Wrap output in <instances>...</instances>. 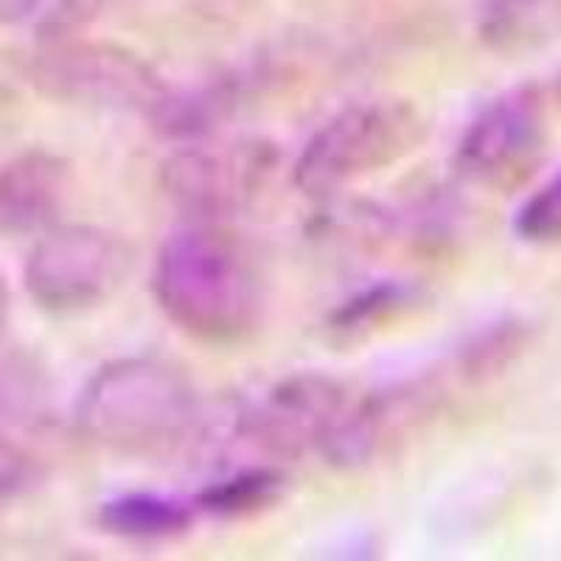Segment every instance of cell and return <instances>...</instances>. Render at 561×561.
<instances>
[{
	"label": "cell",
	"mask_w": 561,
	"mask_h": 561,
	"mask_svg": "<svg viewBox=\"0 0 561 561\" xmlns=\"http://www.w3.org/2000/svg\"><path fill=\"white\" fill-rule=\"evenodd\" d=\"M514 230L525 242L556 244L561 242V174L530 194L517 210Z\"/></svg>",
	"instance_id": "9a60e30c"
},
{
	"label": "cell",
	"mask_w": 561,
	"mask_h": 561,
	"mask_svg": "<svg viewBox=\"0 0 561 561\" xmlns=\"http://www.w3.org/2000/svg\"><path fill=\"white\" fill-rule=\"evenodd\" d=\"M70 183L73 169L51 149L0 152V237H28L57 225Z\"/></svg>",
	"instance_id": "9c48e42d"
},
{
	"label": "cell",
	"mask_w": 561,
	"mask_h": 561,
	"mask_svg": "<svg viewBox=\"0 0 561 561\" xmlns=\"http://www.w3.org/2000/svg\"><path fill=\"white\" fill-rule=\"evenodd\" d=\"M37 474L39 469L32 453L9 438L7 430H0V508L23 497L37 483Z\"/></svg>",
	"instance_id": "2e32d148"
},
{
	"label": "cell",
	"mask_w": 561,
	"mask_h": 561,
	"mask_svg": "<svg viewBox=\"0 0 561 561\" xmlns=\"http://www.w3.org/2000/svg\"><path fill=\"white\" fill-rule=\"evenodd\" d=\"M354 396L334 377L304 370L270 385L239 413L237 435L273 460L304 458L332 447Z\"/></svg>",
	"instance_id": "8992f818"
},
{
	"label": "cell",
	"mask_w": 561,
	"mask_h": 561,
	"mask_svg": "<svg viewBox=\"0 0 561 561\" xmlns=\"http://www.w3.org/2000/svg\"><path fill=\"white\" fill-rule=\"evenodd\" d=\"M478 34L500 57H528L561 39V0H485Z\"/></svg>",
	"instance_id": "30bf717a"
},
{
	"label": "cell",
	"mask_w": 561,
	"mask_h": 561,
	"mask_svg": "<svg viewBox=\"0 0 561 561\" xmlns=\"http://www.w3.org/2000/svg\"><path fill=\"white\" fill-rule=\"evenodd\" d=\"M413 304V293L402 284H385V287L368 289L359 298L348 300L345 307L334 314V329L343 332L345 337H354L359 332H368L370 325L382 323L390 314H396L402 307Z\"/></svg>",
	"instance_id": "5bb4252c"
},
{
	"label": "cell",
	"mask_w": 561,
	"mask_h": 561,
	"mask_svg": "<svg viewBox=\"0 0 561 561\" xmlns=\"http://www.w3.org/2000/svg\"><path fill=\"white\" fill-rule=\"evenodd\" d=\"M278 169V152L262 138L183 140L160 163V192L188 222H219L253 208Z\"/></svg>",
	"instance_id": "277c9868"
},
{
	"label": "cell",
	"mask_w": 561,
	"mask_h": 561,
	"mask_svg": "<svg viewBox=\"0 0 561 561\" xmlns=\"http://www.w3.org/2000/svg\"><path fill=\"white\" fill-rule=\"evenodd\" d=\"M427 140V118L408 99H365L334 113L304 144L293 183L312 199H332L408 160Z\"/></svg>",
	"instance_id": "3957f363"
},
{
	"label": "cell",
	"mask_w": 561,
	"mask_h": 561,
	"mask_svg": "<svg viewBox=\"0 0 561 561\" xmlns=\"http://www.w3.org/2000/svg\"><path fill=\"white\" fill-rule=\"evenodd\" d=\"M51 404V382L37 359L0 351V430L37 424Z\"/></svg>",
	"instance_id": "4fadbf2b"
},
{
	"label": "cell",
	"mask_w": 561,
	"mask_h": 561,
	"mask_svg": "<svg viewBox=\"0 0 561 561\" xmlns=\"http://www.w3.org/2000/svg\"><path fill=\"white\" fill-rule=\"evenodd\" d=\"M39 93L96 110H135L147 115L169 88L158 70L115 43L77 39L57 43L34 59Z\"/></svg>",
	"instance_id": "52a82bcc"
},
{
	"label": "cell",
	"mask_w": 561,
	"mask_h": 561,
	"mask_svg": "<svg viewBox=\"0 0 561 561\" xmlns=\"http://www.w3.org/2000/svg\"><path fill=\"white\" fill-rule=\"evenodd\" d=\"M548 144V107L539 88L505 90L491 99L455 149V167L483 188H514L534 174Z\"/></svg>",
	"instance_id": "ba28073f"
},
{
	"label": "cell",
	"mask_w": 561,
	"mask_h": 561,
	"mask_svg": "<svg viewBox=\"0 0 561 561\" xmlns=\"http://www.w3.org/2000/svg\"><path fill=\"white\" fill-rule=\"evenodd\" d=\"M199 511L194 500L169 497V494H149V491H135L122 494L99 508V523L107 534L122 536V539H169L192 528Z\"/></svg>",
	"instance_id": "8fae6325"
},
{
	"label": "cell",
	"mask_w": 561,
	"mask_h": 561,
	"mask_svg": "<svg viewBox=\"0 0 561 561\" xmlns=\"http://www.w3.org/2000/svg\"><path fill=\"white\" fill-rule=\"evenodd\" d=\"M284 491H287V474L278 466H244L205 485L194 505L210 517H250L278 503Z\"/></svg>",
	"instance_id": "7c38bea8"
},
{
	"label": "cell",
	"mask_w": 561,
	"mask_h": 561,
	"mask_svg": "<svg viewBox=\"0 0 561 561\" xmlns=\"http://www.w3.org/2000/svg\"><path fill=\"white\" fill-rule=\"evenodd\" d=\"M9 309H12V295H9V284L0 273V334L7 329V320H9Z\"/></svg>",
	"instance_id": "ac0fdd59"
},
{
	"label": "cell",
	"mask_w": 561,
	"mask_h": 561,
	"mask_svg": "<svg viewBox=\"0 0 561 561\" xmlns=\"http://www.w3.org/2000/svg\"><path fill=\"white\" fill-rule=\"evenodd\" d=\"M133 273V248L96 225H51L23 267L28 298L54 314H79L107 304Z\"/></svg>",
	"instance_id": "5b68a950"
},
{
	"label": "cell",
	"mask_w": 561,
	"mask_h": 561,
	"mask_svg": "<svg viewBox=\"0 0 561 561\" xmlns=\"http://www.w3.org/2000/svg\"><path fill=\"white\" fill-rule=\"evenodd\" d=\"M197 388L160 357H124L84 382L73 421L79 435L122 455H154L183 444L197 427Z\"/></svg>",
	"instance_id": "7a4b0ae2"
},
{
	"label": "cell",
	"mask_w": 561,
	"mask_h": 561,
	"mask_svg": "<svg viewBox=\"0 0 561 561\" xmlns=\"http://www.w3.org/2000/svg\"><path fill=\"white\" fill-rule=\"evenodd\" d=\"M556 90H559V102H561V77H559V84H556Z\"/></svg>",
	"instance_id": "d6986e66"
},
{
	"label": "cell",
	"mask_w": 561,
	"mask_h": 561,
	"mask_svg": "<svg viewBox=\"0 0 561 561\" xmlns=\"http://www.w3.org/2000/svg\"><path fill=\"white\" fill-rule=\"evenodd\" d=\"M152 295L174 329L205 345L244 343L267 312L253 248L219 222H188L160 244Z\"/></svg>",
	"instance_id": "6da1fadb"
},
{
	"label": "cell",
	"mask_w": 561,
	"mask_h": 561,
	"mask_svg": "<svg viewBox=\"0 0 561 561\" xmlns=\"http://www.w3.org/2000/svg\"><path fill=\"white\" fill-rule=\"evenodd\" d=\"M45 0H0V26H18L32 18Z\"/></svg>",
	"instance_id": "e0dca14e"
}]
</instances>
